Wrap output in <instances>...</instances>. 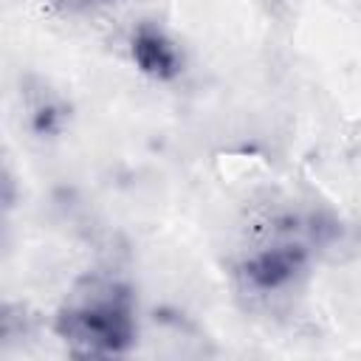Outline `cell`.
<instances>
[{
  "instance_id": "cell-1",
  "label": "cell",
  "mask_w": 361,
  "mask_h": 361,
  "mask_svg": "<svg viewBox=\"0 0 361 361\" xmlns=\"http://www.w3.org/2000/svg\"><path fill=\"white\" fill-rule=\"evenodd\" d=\"M54 333L79 355H121L135 341V302L124 282L85 276L54 319Z\"/></svg>"
},
{
  "instance_id": "cell-2",
  "label": "cell",
  "mask_w": 361,
  "mask_h": 361,
  "mask_svg": "<svg viewBox=\"0 0 361 361\" xmlns=\"http://www.w3.org/2000/svg\"><path fill=\"white\" fill-rule=\"evenodd\" d=\"M305 268H307V248L290 237H282L254 251L243 262L240 276L251 290L274 293V290L288 288Z\"/></svg>"
},
{
  "instance_id": "cell-3",
  "label": "cell",
  "mask_w": 361,
  "mask_h": 361,
  "mask_svg": "<svg viewBox=\"0 0 361 361\" xmlns=\"http://www.w3.org/2000/svg\"><path fill=\"white\" fill-rule=\"evenodd\" d=\"M130 56L135 62V68L155 79V82H172L180 76L183 71V56L180 48L172 42V37L152 25V23H141L133 37H130Z\"/></svg>"
},
{
  "instance_id": "cell-4",
  "label": "cell",
  "mask_w": 361,
  "mask_h": 361,
  "mask_svg": "<svg viewBox=\"0 0 361 361\" xmlns=\"http://www.w3.org/2000/svg\"><path fill=\"white\" fill-rule=\"evenodd\" d=\"M31 124H34V130L39 135H56L62 130V124H65V110L59 104H54V102H45V104H39L34 110Z\"/></svg>"
},
{
  "instance_id": "cell-5",
  "label": "cell",
  "mask_w": 361,
  "mask_h": 361,
  "mask_svg": "<svg viewBox=\"0 0 361 361\" xmlns=\"http://www.w3.org/2000/svg\"><path fill=\"white\" fill-rule=\"evenodd\" d=\"M54 3L65 11H85V8H93V6H102V3H110V0H54Z\"/></svg>"
}]
</instances>
